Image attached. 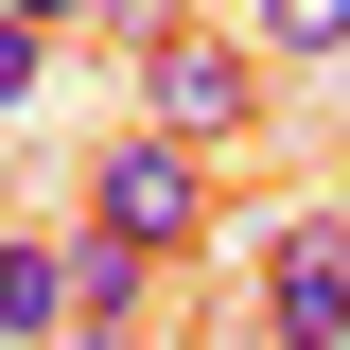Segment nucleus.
<instances>
[{"mask_svg":"<svg viewBox=\"0 0 350 350\" xmlns=\"http://www.w3.org/2000/svg\"><path fill=\"white\" fill-rule=\"evenodd\" d=\"M0 18H36V36H70V18H88V0H0Z\"/></svg>","mask_w":350,"mask_h":350,"instance_id":"obj_8","label":"nucleus"},{"mask_svg":"<svg viewBox=\"0 0 350 350\" xmlns=\"http://www.w3.org/2000/svg\"><path fill=\"white\" fill-rule=\"evenodd\" d=\"M70 350H140V333H70Z\"/></svg>","mask_w":350,"mask_h":350,"instance_id":"obj_9","label":"nucleus"},{"mask_svg":"<svg viewBox=\"0 0 350 350\" xmlns=\"http://www.w3.org/2000/svg\"><path fill=\"white\" fill-rule=\"evenodd\" d=\"M0 350H70V228H0Z\"/></svg>","mask_w":350,"mask_h":350,"instance_id":"obj_4","label":"nucleus"},{"mask_svg":"<svg viewBox=\"0 0 350 350\" xmlns=\"http://www.w3.org/2000/svg\"><path fill=\"white\" fill-rule=\"evenodd\" d=\"M88 228H105V245H140V262H193V245H211V158H193V140H158V123L88 140Z\"/></svg>","mask_w":350,"mask_h":350,"instance_id":"obj_1","label":"nucleus"},{"mask_svg":"<svg viewBox=\"0 0 350 350\" xmlns=\"http://www.w3.org/2000/svg\"><path fill=\"white\" fill-rule=\"evenodd\" d=\"M262 350H350V211H298L262 245Z\"/></svg>","mask_w":350,"mask_h":350,"instance_id":"obj_3","label":"nucleus"},{"mask_svg":"<svg viewBox=\"0 0 350 350\" xmlns=\"http://www.w3.org/2000/svg\"><path fill=\"white\" fill-rule=\"evenodd\" d=\"M140 315H158V262L105 245V228H70V333H140Z\"/></svg>","mask_w":350,"mask_h":350,"instance_id":"obj_5","label":"nucleus"},{"mask_svg":"<svg viewBox=\"0 0 350 350\" xmlns=\"http://www.w3.org/2000/svg\"><path fill=\"white\" fill-rule=\"evenodd\" d=\"M140 123H158V140H193V158L262 140V53L228 36V18H175V36L140 53Z\"/></svg>","mask_w":350,"mask_h":350,"instance_id":"obj_2","label":"nucleus"},{"mask_svg":"<svg viewBox=\"0 0 350 350\" xmlns=\"http://www.w3.org/2000/svg\"><path fill=\"white\" fill-rule=\"evenodd\" d=\"M36 88H53V36H36V18H0V123H18Z\"/></svg>","mask_w":350,"mask_h":350,"instance_id":"obj_7","label":"nucleus"},{"mask_svg":"<svg viewBox=\"0 0 350 350\" xmlns=\"http://www.w3.org/2000/svg\"><path fill=\"white\" fill-rule=\"evenodd\" d=\"M245 53L262 70H333L350 53V0H245Z\"/></svg>","mask_w":350,"mask_h":350,"instance_id":"obj_6","label":"nucleus"}]
</instances>
